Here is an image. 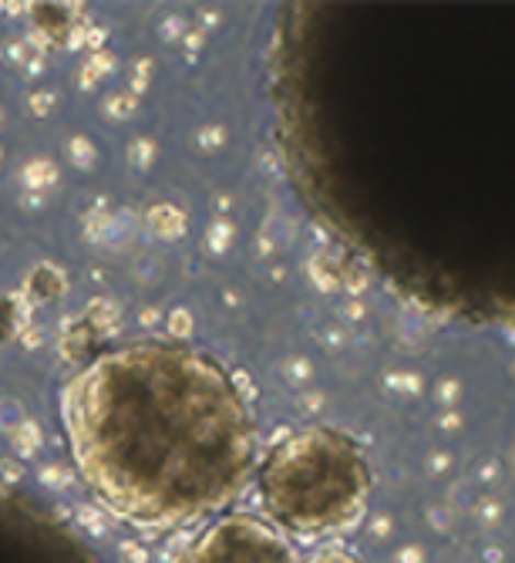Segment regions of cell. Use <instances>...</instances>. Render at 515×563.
Masks as SVG:
<instances>
[{"instance_id": "5b68a950", "label": "cell", "mask_w": 515, "mask_h": 563, "mask_svg": "<svg viewBox=\"0 0 515 563\" xmlns=\"http://www.w3.org/2000/svg\"><path fill=\"white\" fill-rule=\"evenodd\" d=\"M8 331H11V307L0 303V341L8 338Z\"/></svg>"}, {"instance_id": "3957f363", "label": "cell", "mask_w": 515, "mask_h": 563, "mask_svg": "<svg viewBox=\"0 0 515 563\" xmlns=\"http://www.w3.org/2000/svg\"><path fill=\"white\" fill-rule=\"evenodd\" d=\"M179 563H293V547L270 520L236 514L205 527Z\"/></svg>"}, {"instance_id": "7a4b0ae2", "label": "cell", "mask_w": 515, "mask_h": 563, "mask_svg": "<svg viewBox=\"0 0 515 563\" xmlns=\"http://www.w3.org/2000/svg\"><path fill=\"white\" fill-rule=\"evenodd\" d=\"M371 466L350 435L337 429H300L264 459L260 499L277 530L296 537H334L368 509Z\"/></svg>"}, {"instance_id": "6da1fadb", "label": "cell", "mask_w": 515, "mask_h": 563, "mask_svg": "<svg viewBox=\"0 0 515 563\" xmlns=\"http://www.w3.org/2000/svg\"><path fill=\"white\" fill-rule=\"evenodd\" d=\"M68 452L85 486L138 527L220 514L256 466V426L216 357L135 341L88 362L61 395Z\"/></svg>"}, {"instance_id": "277c9868", "label": "cell", "mask_w": 515, "mask_h": 563, "mask_svg": "<svg viewBox=\"0 0 515 563\" xmlns=\"http://www.w3.org/2000/svg\"><path fill=\"white\" fill-rule=\"evenodd\" d=\"M306 563H357V560H354V556H347L344 550H324V553L311 556Z\"/></svg>"}]
</instances>
